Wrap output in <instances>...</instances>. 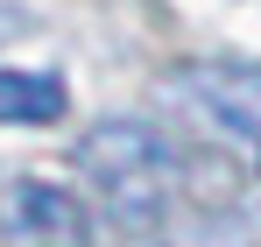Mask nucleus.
<instances>
[{
  "label": "nucleus",
  "mask_w": 261,
  "mask_h": 247,
  "mask_svg": "<svg viewBox=\"0 0 261 247\" xmlns=\"http://www.w3.org/2000/svg\"><path fill=\"white\" fill-rule=\"evenodd\" d=\"M78 163H85V177L99 184V198H106V212L120 226L148 233L163 219L170 184H176V156L148 120H99L85 134V149H78Z\"/></svg>",
  "instance_id": "nucleus-1"
},
{
  "label": "nucleus",
  "mask_w": 261,
  "mask_h": 247,
  "mask_svg": "<svg viewBox=\"0 0 261 247\" xmlns=\"http://www.w3.org/2000/svg\"><path fill=\"white\" fill-rule=\"evenodd\" d=\"M170 99L205 127L212 141L261 156V71L254 64H191L170 78Z\"/></svg>",
  "instance_id": "nucleus-2"
},
{
  "label": "nucleus",
  "mask_w": 261,
  "mask_h": 247,
  "mask_svg": "<svg viewBox=\"0 0 261 247\" xmlns=\"http://www.w3.org/2000/svg\"><path fill=\"white\" fill-rule=\"evenodd\" d=\"M7 233L21 247H85L92 240V219L71 191H57L43 177H21L14 198H7Z\"/></svg>",
  "instance_id": "nucleus-3"
},
{
  "label": "nucleus",
  "mask_w": 261,
  "mask_h": 247,
  "mask_svg": "<svg viewBox=\"0 0 261 247\" xmlns=\"http://www.w3.org/2000/svg\"><path fill=\"white\" fill-rule=\"evenodd\" d=\"M71 92L57 71H0V127H49L64 120Z\"/></svg>",
  "instance_id": "nucleus-4"
}]
</instances>
